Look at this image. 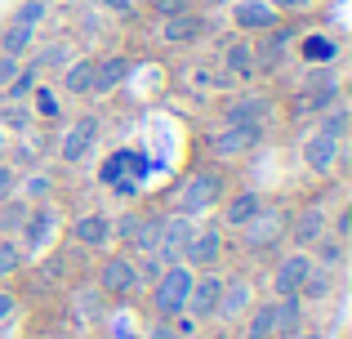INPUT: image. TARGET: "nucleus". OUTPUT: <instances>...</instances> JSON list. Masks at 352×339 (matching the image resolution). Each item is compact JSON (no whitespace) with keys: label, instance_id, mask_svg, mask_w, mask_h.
<instances>
[{"label":"nucleus","instance_id":"f257e3e1","mask_svg":"<svg viewBox=\"0 0 352 339\" xmlns=\"http://www.w3.org/2000/svg\"><path fill=\"white\" fill-rule=\"evenodd\" d=\"M223 197H228V183L219 170H192L179 183V192H174V215H188V219L210 215Z\"/></svg>","mask_w":352,"mask_h":339},{"label":"nucleus","instance_id":"f03ea898","mask_svg":"<svg viewBox=\"0 0 352 339\" xmlns=\"http://www.w3.org/2000/svg\"><path fill=\"white\" fill-rule=\"evenodd\" d=\"M285 228H290V215H285L281 206H267V201H263V206L236 228V241H241V250L263 254V250H272V245H281Z\"/></svg>","mask_w":352,"mask_h":339},{"label":"nucleus","instance_id":"7ed1b4c3","mask_svg":"<svg viewBox=\"0 0 352 339\" xmlns=\"http://www.w3.org/2000/svg\"><path fill=\"white\" fill-rule=\"evenodd\" d=\"M192 277H197V272H192L188 263H165L161 277L152 281V313L156 317H179L183 308H188Z\"/></svg>","mask_w":352,"mask_h":339},{"label":"nucleus","instance_id":"20e7f679","mask_svg":"<svg viewBox=\"0 0 352 339\" xmlns=\"http://www.w3.org/2000/svg\"><path fill=\"white\" fill-rule=\"evenodd\" d=\"M263 143V125H223L219 134H210V157L214 161H241Z\"/></svg>","mask_w":352,"mask_h":339},{"label":"nucleus","instance_id":"39448f33","mask_svg":"<svg viewBox=\"0 0 352 339\" xmlns=\"http://www.w3.org/2000/svg\"><path fill=\"white\" fill-rule=\"evenodd\" d=\"M94 286H98V295H116V299L134 295V290H138V268H134V259H129V254H103Z\"/></svg>","mask_w":352,"mask_h":339},{"label":"nucleus","instance_id":"423d86ee","mask_svg":"<svg viewBox=\"0 0 352 339\" xmlns=\"http://www.w3.org/2000/svg\"><path fill=\"white\" fill-rule=\"evenodd\" d=\"M219 259H223V228H214V223L210 228H192L179 263H188L192 272H206V268H214Z\"/></svg>","mask_w":352,"mask_h":339},{"label":"nucleus","instance_id":"0eeeda50","mask_svg":"<svg viewBox=\"0 0 352 339\" xmlns=\"http://www.w3.org/2000/svg\"><path fill=\"white\" fill-rule=\"evenodd\" d=\"M219 295H223V277H219L214 268L197 272V277H192L188 308H183V313L197 317V322H210V317H219Z\"/></svg>","mask_w":352,"mask_h":339},{"label":"nucleus","instance_id":"6e6552de","mask_svg":"<svg viewBox=\"0 0 352 339\" xmlns=\"http://www.w3.org/2000/svg\"><path fill=\"white\" fill-rule=\"evenodd\" d=\"M192 219L188 215H170V219H161L156 223V259L161 263H179L183 259V245H188V237H192Z\"/></svg>","mask_w":352,"mask_h":339},{"label":"nucleus","instance_id":"1a4fd4ad","mask_svg":"<svg viewBox=\"0 0 352 339\" xmlns=\"http://www.w3.org/2000/svg\"><path fill=\"white\" fill-rule=\"evenodd\" d=\"M156 223L161 219H152V215H120V219H112V237H120L138 254H152L156 250Z\"/></svg>","mask_w":352,"mask_h":339},{"label":"nucleus","instance_id":"9d476101","mask_svg":"<svg viewBox=\"0 0 352 339\" xmlns=\"http://www.w3.org/2000/svg\"><path fill=\"white\" fill-rule=\"evenodd\" d=\"M232 23L241 36H258L281 23V9H272L267 0H232Z\"/></svg>","mask_w":352,"mask_h":339},{"label":"nucleus","instance_id":"9b49d317","mask_svg":"<svg viewBox=\"0 0 352 339\" xmlns=\"http://www.w3.org/2000/svg\"><path fill=\"white\" fill-rule=\"evenodd\" d=\"M54 228H58V210L54 206H32L27 210V223H23V254L32 250V254H41L45 245L54 241Z\"/></svg>","mask_w":352,"mask_h":339},{"label":"nucleus","instance_id":"f8f14e48","mask_svg":"<svg viewBox=\"0 0 352 339\" xmlns=\"http://www.w3.org/2000/svg\"><path fill=\"white\" fill-rule=\"evenodd\" d=\"M344 89H339V76L330 67H312L308 80H303V107L308 112H326L330 103H339Z\"/></svg>","mask_w":352,"mask_h":339},{"label":"nucleus","instance_id":"ddd939ff","mask_svg":"<svg viewBox=\"0 0 352 339\" xmlns=\"http://www.w3.org/2000/svg\"><path fill=\"white\" fill-rule=\"evenodd\" d=\"M330 232V219L321 206H303L299 215H290V228H285V237L294 241V250H312V241L317 237Z\"/></svg>","mask_w":352,"mask_h":339},{"label":"nucleus","instance_id":"4468645a","mask_svg":"<svg viewBox=\"0 0 352 339\" xmlns=\"http://www.w3.org/2000/svg\"><path fill=\"white\" fill-rule=\"evenodd\" d=\"M94 139H98V121H94V116H80V121H72V125H67L58 157L67 161V166H76V161H85L89 152H94Z\"/></svg>","mask_w":352,"mask_h":339},{"label":"nucleus","instance_id":"2eb2a0df","mask_svg":"<svg viewBox=\"0 0 352 339\" xmlns=\"http://www.w3.org/2000/svg\"><path fill=\"white\" fill-rule=\"evenodd\" d=\"M254 308V286H250V277H223V295H219V317L223 322H241V317Z\"/></svg>","mask_w":352,"mask_h":339},{"label":"nucleus","instance_id":"dca6fc26","mask_svg":"<svg viewBox=\"0 0 352 339\" xmlns=\"http://www.w3.org/2000/svg\"><path fill=\"white\" fill-rule=\"evenodd\" d=\"M308 268H312V254H308V250L281 254V263L272 268V290H276V295H299V286H303V277H308Z\"/></svg>","mask_w":352,"mask_h":339},{"label":"nucleus","instance_id":"f3484780","mask_svg":"<svg viewBox=\"0 0 352 339\" xmlns=\"http://www.w3.org/2000/svg\"><path fill=\"white\" fill-rule=\"evenodd\" d=\"M339 157H344V143L339 139H330V134H321V130L308 134V143H303V166L312 174H330L339 166Z\"/></svg>","mask_w":352,"mask_h":339},{"label":"nucleus","instance_id":"a211bd4d","mask_svg":"<svg viewBox=\"0 0 352 339\" xmlns=\"http://www.w3.org/2000/svg\"><path fill=\"white\" fill-rule=\"evenodd\" d=\"M72 237H76L85 250H103V245L112 241V215H103V210H89V215H80L76 223H72Z\"/></svg>","mask_w":352,"mask_h":339},{"label":"nucleus","instance_id":"6ab92c4d","mask_svg":"<svg viewBox=\"0 0 352 339\" xmlns=\"http://www.w3.org/2000/svg\"><path fill=\"white\" fill-rule=\"evenodd\" d=\"M223 72H228V76H236V80H250V76L258 72V63H254V41H250V36L228 41V50H223Z\"/></svg>","mask_w":352,"mask_h":339},{"label":"nucleus","instance_id":"aec40b11","mask_svg":"<svg viewBox=\"0 0 352 339\" xmlns=\"http://www.w3.org/2000/svg\"><path fill=\"white\" fill-rule=\"evenodd\" d=\"M267 98H258V94H236V98H228V107H223V121L228 125H263V116H267Z\"/></svg>","mask_w":352,"mask_h":339},{"label":"nucleus","instance_id":"412c9836","mask_svg":"<svg viewBox=\"0 0 352 339\" xmlns=\"http://www.w3.org/2000/svg\"><path fill=\"white\" fill-rule=\"evenodd\" d=\"M299 58L308 63V67H335L339 41H335V36H326V32H308L299 41Z\"/></svg>","mask_w":352,"mask_h":339},{"label":"nucleus","instance_id":"4be33fe9","mask_svg":"<svg viewBox=\"0 0 352 339\" xmlns=\"http://www.w3.org/2000/svg\"><path fill=\"white\" fill-rule=\"evenodd\" d=\"M129 58H120V54H107V58H94V94H112L129 80Z\"/></svg>","mask_w":352,"mask_h":339},{"label":"nucleus","instance_id":"5701e85b","mask_svg":"<svg viewBox=\"0 0 352 339\" xmlns=\"http://www.w3.org/2000/svg\"><path fill=\"white\" fill-rule=\"evenodd\" d=\"M161 36H165L170 45H192V41H201V36H206V14L188 9V14H179V18H165V23H161Z\"/></svg>","mask_w":352,"mask_h":339},{"label":"nucleus","instance_id":"b1692460","mask_svg":"<svg viewBox=\"0 0 352 339\" xmlns=\"http://www.w3.org/2000/svg\"><path fill=\"white\" fill-rule=\"evenodd\" d=\"M219 206H223V228H232V232H236V228L245 223L258 206H263V197H258L254 188H241V192H232V197H223Z\"/></svg>","mask_w":352,"mask_h":339},{"label":"nucleus","instance_id":"393cba45","mask_svg":"<svg viewBox=\"0 0 352 339\" xmlns=\"http://www.w3.org/2000/svg\"><path fill=\"white\" fill-rule=\"evenodd\" d=\"M263 36V45H254V63H263V67H276V63L285 58V45H290V36H294V27H267V32H258Z\"/></svg>","mask_w":352,"mask_h":339},{"label":"nucleus","instance_id":"a878e982","mask_svg":"<svg viewBox=\"0 0 352 339\" xmlns=\"http://www.w3.org/2000/svg\"><path fill=\"white\" fill-rule=\"evenodd\" d=\"M241 322H245V339H276V299H263V304L254 299V308Z\"/></svg>","mask_w":352,"mask_h":339},{"label":"nucleus","instance_id":"bb28decb","mask_svg":"<svg viewBox=\"0 0 352 339\" xmlns=\"http://www.w3.org/2000/svg\"><path fill=\"white\" fill-rule=\"evenodd\" d=\"M299 331H303V299L276 295V339H294Z\"/></svg>","mask_w":352,"mask_h":339},{"label":"nucleus","instance_id":"cd10ccee","mask_svg":"<svg viewBox=\"0 0 352 339\" xmlns=\"http://www.w3.org/2000/svg\"><path fill=\"white\" fill-rule=\"evenodd\" d=\"M63 94H94V58H76L63 67Z\"/></svg>","mask_w":352,"mask_h":339},{"label":"nucleus","instance_id":"c85d7f7f","mask_svg":"<svg viewBox=\"0 0 352 339\" xmlns=\"http://www.w3.org/2000/svg\"><path fill=\"white\" fill-rule=\"evenodd\" d=\"M348 121H352V112H348L344 98H339V103H330L326 112H317V130L330 134V139H339V143L348 139Z\"/></svg>","mask_w":352,"mask_h":339},{"label":"nucleus","instance_id":"c756f323","mask_svg":"<svg viewBox=\"0 0 352 339\" xmlns=\"http://www.w3.org/2000/svg\"><path fill=\"white\" fill-rule=\"evenodd\" d=\"M308 254H312V263H321V268H330V272H335L339 263H344V237H335V232L317 237Z\"/></svg>","mask_w":352,"mask_h":339},{"label":"nucleus","instance_id":"7c9ffc66","mask_svg":"<svg viewBox=\"0 0 352 339\" xmlns=\"http://www.w3.org/2000/svg\"><path fill=\"white\" fill-rule=\"evenodd\" d=\"M32 36H36V27L9 23L5 32H0V54H9V58H23V54L32 50Z\"/></svg>","mask_w":352,"mask_h":339},{"label":"nucleus","instance_id":"2f4dec72","mask_svg":"<svg viewBox=\"0 0 352 339\" xmlns=\"http://www.w3.org/2000/svg\"><path fill=\"white\" fill-rule=\"evenodd\" d=\"M36 80H41V67H36V63H23V67H18V76L5 85V94L14 98V103H23V98H32Z\"/></svg>","mask_w":352,"mask_h":339},{"label":"nucleus","instance_id":"473e14b6","mask_svg":"<svg viewBox=\"0 0 352 339\" xmlns=\"http://www.w3.org/2000/svg\"><path fill=\"white\" fill-rule=\"evenodd\" d=\"M18 192H23L27 206H41V201H50L54 179H50V174H27V179H18Z\"/></svg>","mask_w":352,"mask_h":339},{"label":"nucleus","instance_id":"72a5a7b5","mask_svg":"<svg viewBox=\"0 0 352 339\" xmlns=\"http://www.w3.org/2000/svg\"><path fill=\"white\" fill-rule=\"evenodd\" d=\"M27 210H32V206H27L18 192H14V197H5V210H0V232H23Z\"/></svg>","mask_w":352,"mask_h":339},{"label":"nucleus","instance_id":"f704fd0d","mask_svg":"<svg viewBox=\"0 0 352 339\" xmlns=\"http://www.w3.org/2000/svg\"><path fill=\"white\" fill-rule=\"evenodd\" d=\"M18 268H23V245H18L14 237H0V281L14 277Z\"/></svg>","mask_w":352,"mask_h":339},{"label":"nucleus","instance_id":"c9c22d12","mask_svg":"<svg viewBox=\"0 0 352 339\" xmlns=\"http://www.w3.org/2000/svg\"><path fill=\"white\" fill-rule=\"evenodd\" d=\"M32 63H36V67H67V63H72V50L63 41H54V45H45Z\"/></svg>","mask_w":352,"mask_h":339},{"label":"nucleus","instance_id":"e433bc0d","mask_svg":"<svg viewBox=\"0 0 352 339\" xmlns=\"http://www.w3.org/2000/svg\"><path fill=\"white\" fill-rule=\"evenodd\" d=\"M125 170H129V148H120V152H112V157L103 161V170H98V183H116Z\"/></svg>","mask_w":352,"mask_h":339},{"label":"nucleus","instance_id":"4c0bfd02","mask_svg":"<svg viewBox=\"0 0 352 339\" xmlns=\"http://www.w3.org/2000/svg\"><path fill=\"white\" fill-rule=\"evenodd\" d=\"M41 18H45V5H41V0H23V5L14 9V18H9V23H23V27H41Z\"/></svg>","mask_w":352,"mask_h":339},{"label":"nucleus","instance_id":"58836bf2","mask_svg":"<svg viewBox=\"0 0 352 339\" xmlns=\"http://www.w3.org/2000/svg\"><path fill=\"white\" fill-rule=\"evenodd\" d=\"M147 5H152V14L161 18V23H165V18H179V14H188V9H197L192 0H147Z\"/></svg>","mask_w":352,"mask_h":339},{"label":"nucleus","instance_id":"ea45409f","mask_svg":"<svg viewBox=\"0 0 352 339\" xmlns=\"http://www.w3.org/2000/svg\"><path fill=\"white\" fill-rule=\"evenodd\" d=\"M5 121L14 125V130H27V125H32V112H27V107H18L14 98H9V103H5Z\"/></svg>","mask_w":352,"mask_h":339},{"label":"nucleus","instance_id":"a19ab883","mask_svg":"<svg viewBox=\"0 0 352 339\" xmlns=\"http://www.w3.org/2000/svg\"><path fill=\"white\" fill-rule=\"evenodd\" d=\"M14 192H18V170L0 161V201H5V197H14Z\"/></svg>","mask_w":352,"mask_h":339},{"label":"nucleus","instance_id":"79ce46f5","mask_svg":"<svg viewBox=\"0 0 352 339\" xmlns=\"http://www.w3.org/2000/svg\"><path fill=\"white\" fill-rule=\"evenodd\" d=\"M18 67H23V58H9V54H0V89H5L9 80L18 76Z\"/></svg>","mask_w":352,"mask_h":339},{"label":"nucleus","instance_id":"37998d69","mask_svg":"<svg viewBox=\"0 0 352 339\" xmlns=\"http://www.w3.org/2000/svg\"><path fill=\"white\" fill-rule=\"evenodd\" d=\"M14 313H18V295H14V290H5V286H0V326H5Z\"/></svg>","mask_w":352,"mask_h":339},{"label":"nucleus","instance_id":"c03bdc74","mask_svg":"<svg viewBox=\"0 0 352 339\" xmlns=\"http://www.w3.org/2000/svg\"><path fill=\"white\" fill-rule=\"evenodd\" d=\"M147 339H179V331H174V322H170V317H156V322H152V331H147Z\"/></svg>","mask_w":352,"mask_h":339},{"label":"nucleus","instance_id":"a18cd8bd","mask_svg":"<svg viewBox=\"0 0 352 339\" xmlns=\"http://www.w3.org/2000/svg\"><path fill=\"white\" fill-rule=\"evenodd\" d=\"M94 5H98V9H112L116 18H129V14H134V9H138L134 0H94Z\"/></svg>","mask_w":352,"mask_h":339},{"label":"nucleus","instance_id":"49530a36","mask_svg":"<svg viewBox=\"0 0 352 339\" xmlns=\"http://www.w3.org/2000/svg\"><path fill=\"white\" fill-rule=\"evenodd\" d=\"M32 98H36V107H41L45 116H54V112H58V103H54V94H50V89H32Z\"/></svg>","mask_w":352,"mask_h":339},{"label":"nucleus","instance_id":"de8ad7c7","mask_svg":"<svg viewBox=\"0 0 352 339\" xmlns=\"http://www.w3.org/2000/svg\"><path fill=\"white\" fill-rule=\"evenodd\" d=\"M107 188H112L116 197H134V192H138V179H125V174H120V179H116V183H107Z\"/></svg>","mask_w":352,"mask_h":339},{"label":"nucleus","instance_id":"09e8293b","mask_svg":"<svg viewBox=\"0 0 352 339\" xmlns=\"http://www.w3.org/2000/svg\"><path fill=\"white\" fill-rule=\"evenodd\" d=\"M192 5H201V9H223V5H232V0H192Z\"/></svg>","mask_w":352,"mask_h":339},{"label":"nucleus","instance_id":"8fccbe9b","mask_svg":"<svg viewBox=\"0 0 352 339\" xmlns=\"http://www.w3.org/2000/svg\"><path fill=\"white\" fill-rule=\"evenodd\" d=\"M272 9H294V5H308V0H267Z\"/></svg>","mask_w":352,"mask_h":339},{"label":"nucleus","instance_id":"3c124183","mask_svg":"<svg viewBox=\"0 0 352 339\" xmlns=\"http://www.w3.org/2000/svg\"><path fill=\"white\" fill-rule=\"evenodd\" d=\"M294 339H326V335H321V331H312V326H303V331L294 335Z\"/></svg>","mask_w":352,"mask_h":339},{"label":"nucleus","instance_id":"603ef678","mask_svg":"<svg viewBox=\"0 0 352 339\" xmlns=\"http://www.w3.org/2000/svg\"><path fill=\"white\" fill-rule=\"evenodd\" d=\"M134 5H147V0H134Z\"/></svg>","mask_w":352,"mask_h":339},{"label":"nucleus","instance_id":"864d4df0","mask_svg":"<svg viewBox=\"0 0 352 339\" xmlns=\"http://www.w3.org/2000/svg\"><path fill=\"white\" fill-rule=\"evenodd\" d=\"M41 5H54V0H41Z\"/></svg>","mask_w":352,"mask_h":339}]
</instances>
